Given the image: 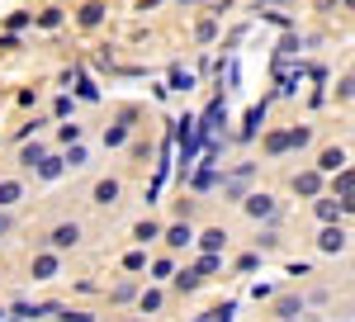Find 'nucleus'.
Masks as SVG:
<instances>
[{
  "mask_svg": "<svg viewBox=\"0 0 355 322\" xmlns=\"http://www.w3.org/2000/svg\"><path fill=\"white\" fill-rule=\"evenodd\" d=\"M246 214L261 223V218H275V214H279V204H275V194H246Z\"/></svg>",
  "mask_w": 355,
  "mask_h": 322,
  "instance_id": "7ed1b4c3",
  "label": "nucleus"
},
{
  "mask_svg": "<svg viewBox=\"0 0 355 322\" xmlns=\"http://www.w3.org/2000/svg\"><path fill=\"white\" fill-rule=\"evenodd\" d=\"M223 242H227V232H223V228H209V232H204V251H218Z\"/></svg>",
  "mask_w": 355,
  "mask_h": 322,
  "instance_id": "dca6fc26",
  "label": "nucleus"
},
{
  "mask_svg": "<svg viewBox=\"0 0 355 322\" xmlns=\"http://www.w3.org/2000/svg\"><path fill=\"white\" fill-rule=\"evenodd\" d=\"M341 214H346V204H331V199H322V204H318V218H322V223H336Z\"/></svg>",
  "mask_w": 355,
  "mask_h": 322,
  "instance_id": "f8f14e48",
  "label": "nucleus"
},
{
  "mask_svg": "<svg viewBox=\"0 0 355 322\" xmlns=\"http://www.w3.org/2000/svg\"><path fill=\"white\" fill-rule=\"evenodd\" d=\"M194 232H190V223H175V228H166V246H185Z\"/></svg>",
  "mask_w": 355,
  "mask_h": 322,
  "instance_id": "1a4fd4ad",
  "label": "nucleus"
},
{
  "mask_svg": "<svg viewBox=\"0 0 355 322\" xmlns=\"http://www.w3.org/2000/svg\"><path fill=\"white\" fill-rule=\"evenodd\" d=\"M279 322H299V318H279Z\"/></svg>",
  "mask_w": 355,
  "mask_h": 322,
  "instance_id": "a878e982",
  "label": "nucleus"
},
{
  "mask_svg": "<svg viewBox=\"0 0 355 322\" xmlns=\"http://www.w3.org/2000/svg\"><path fill=\"white\" fill-rule=\"evenodd\" d=\"M157 308H162V294H157V289H152V294H142V313H157Z\"/></svg>",
  "mask_w": 355,
  "mask_h": 322,
  "instance_id": "412c9836",
  "label": "nucleus"
},
{
  "mask_svg": "<svg viewBox=\"0 0 355 322\" xmlns=\"http://www.w3.org/2000/svg\"><path fill=\"white\" fill-rule=\"evenodd\" d=\"M318 185H322V180H318V171H303V176H294V189H299V194H318Z\"/></svg>",
  "mask_w": 355,
  "mask_h": 322,
  "instance_id": "9d476101",
  "label": "nucleus"
},
{
  "mask_svg": "<svg viewBox=\"0 0 355 322\" xmlns=\"http://www.w3.org/2000/svg\"><path fill=\"white\" fill-rule=\"evenodd\" d=\"M266 147H270V152H284V147H289V133H270V142H266Z\"/></svg>",
  "mask_w": 355,
  "mask_h": 322,
  "instance_id": "4be33fe9",
  "label": "nucleus"
},
{
  "mask_svg": "<svg viewBox=\"0 0 355 322\" xmlns=\"http://www.w3.org/2000/svg\"><path fill=\"white\" fill-rule=\"evenodd\" d=\"M0 232H10V218H5V214H0Z\"/></svg>",
  "mask_w": 355,
  "mask_h": 322,
  "instance_id": "393cba45",
  "label": "nucleus"
},
{
  "mask_svg": "<svg viewBox=\"0 0 355 322\" xmlns=\"http://www.w3.org/2000/svg\"><path fill=\"white\" fill-rule=\"evenodd\" d=\"M157 237H162V228H157L152 218H142V223L133 228V242H142V246H147V242H157Z\"/></svg>",
  "mask_w": 355,
  "mask_h": 322,
  "instance_id": "6e6552de",
  "label": "nucleus"
},
{
  "mask_svg": "<svg viewBox=\"0 0 355 322\" xmlns=\"http://www.w3.org/2000/svg\"><path fill=\"white\" fill-rule=\"evenodd\" d=\"M318 171H346V147H322Z\"/></svg>",
  "mask_w": 355,
  "mask_h": 322,
  "instance_id": "39448f33",
  "label": "nucleus"
},
{
  "mask_svg": "<svg viewBox=\"0 0 355 322\" xmlns=\"http://www.w3.org/2000/svg\"><path fill=\"white\" fill-rule=\"evenodd\" d=\"M336 194H341V199H351V171H341V176H336Z\"/></svg>",
  "mask_w": 355,
  "mask_h": 322,
  "instance_id": "aec40b11",
  "label": "nucleus"
},
{
  "mask_svg": "<svg viewBox=\"0 0 355 322\" xmlns=\"http://www.w3.org/2000/svg\"><path fill=\"white\" fill-rule=\"evenodd\" d=\"M57 266H62V261H57V251H38V256H33V280H53Z\"/></svg>",
  "mask_w": 355,
  "mask_h": 322,
  "instance_id": "20e7f679",
  "label": "nucleus"
},
{
  "mask_svg": "<svg viewBox=\"0 0 355 322\" xmlns=\"http://www.w3.org/2000/svg\"><path fill=\"white\" fill-rule=\"evenodd\" d=\"M171 275H175V261H171V256L152 261V280H171Z\"/></svg>",
  "mask_w": 355,
  "mask_h": 322,
  "instance_id": "4468645a",
  "label": "nucleus"
},
{
  "mask_svg": "<svg viewBox=\"0 0 355 322\" xmlns=\"http://www.w3.org/2000/svg\"><path fill=\"white\" fill-rule=\"evenodd\" d=\"M308 142H313L308 128H294V133H289V147H308Z\"/></svg>",
  "mask_w": 355,
  "mask_h": 322,
  "instance_id": "a211bd4d",
  "label": "nucleus"
},
{
  "mask_svg": "<svg viewBox=\"0 0 355 322\" xmlns=\"http://www.w3.org/2000/svg\"><path fill=\"white\" fill-rule=\"evenodd\" d=\"M57 137H62V142H81V128H76V124H67V128H62Z\"/></svg>",
  "mask_w": 355,
  "mask_h": 322,
  "instance_id": "5701e85b",
  "label": "nucleus"
},
{
  "mask_svg": "<svg viewBox=\"0 0 355 322\" xmlns=\"http://www.w3.org/2000/svg\"><path fill=\"white\" fill-rule=\"evenodd\" d=\"M128 137V124H114V128H105V147H119Z\"/></svg>",
  "mask_w": 355,
  "mask_h": 322,
  "instance_id": "2eb2a0df",
  "label": "nucleus"
},
{
  "mask_svg": "<svg viewBox=\"0 0 355 322\" xmlns=\"http://www.w3.org/2000/svg\"><path fill=\"white\" fill-rule=\"evenodd\" d=\"M62 24V10H43V28H57Z\"/></svg>",
  "mask_w": 355,
  "mask_h": 322,
  "instance_id": "b1692460",
  "label": "nucleus"
},
{
  "mask_svg": "<svg viewBox=\"0 0 355 322\" xmlns=\"http://www.w3.org/2000/svg\"><path fill=\"white\" fill-rule=\"evenodd\" d=\"M100 19H105V5H100V0H90V5L81 10V24L90 28V24H100Z\"/></svg>",
  "mask_w": 355,
  "mask_h": 322,
  "instance_id": "ddd939ff",
  "label": "nucleus"
},
{
  "mask_svg": "<svg viewBox=\"0 0 355 322\" xmlns=\"http://www.w3.org/2000/svg\"><path fill=\"white\" fill-rule=\"evenodd\" d=\"M119 180H100V185H95V204H100V209H114V204H119Z\"/></svg>",
  "mask_w": 355,
  "mask_h": 322,
  "instance_id": "423d86ee",
  "label": "nucleus"
},
{
  "mask_svg": "<svg viewBox=\"0 0 355 322\" xmlns=\"http://www.w3.org/2000/svg\"><path fill=\"white\" fill-rule=\"evenodd\" d=\"M19 161H24V166H38V161H43V147H38V142L24 147V157H19Z\"/></svg>",
  "mask_w": 355,
  "mask_h": 322,
  "instance_id": "6ab92c4d",
  "label": "nucleus"
},
{
  "mask_svg": "<svg viewBox=\"0 0 355 322\" xmlns=\"http://www.w3.org/2000/svg\"><path fill=\"white\" fill-rule=\"evenodd\" d=\"M48 242H53V251H71V246H81V223H57L53 232H48Z\"/></svg>",
  "mask_w": 355,
  "mask_h": 322,
  "instance_id": "f257e3e1",
  "label": "nucleus"
},
{
  "mask_svg": "<svg viewBox=\"0 0 355 322\" xmlns=\"http://www.w3.org/2000/svg\"><path fill=\"white\" fill-rule=\"evenodd\" d=\"M346 237H351V232H346L341 223H327V228H322V237H318V246H322L327 256H336V251H346Z\"/></svg>",
  "mask_w": 355,
  "mask_h": 322,
  "instance_id": "f03ea898",
  "label": "nucleus"
},
{
  "mask_svg": "<svg viewBox=\"0 0 355 322\" xmlns=\"http://www.w3.org/2000/svg\"><path fill=\"white\" fill-rule=\"evenodd\" d=\"M199 280H204V275H199V270H185V275H180V280H175V289H180V294H185V289H199Z\"/></svg>",
  "mask_w": 355,
  "mask_h": 322,
  "instance_id": "f3484780",
  "label": "nucleus"
},
{
  "mask_svg": "<svg viewBox=\"0 0 355 322\" xmlns=\"http://www.w3.org/2000/svg\"><path fill=\"white\" fill-rule=\"evenodd\" d=\"M299 313H303L299 298H279V303H275V318H299Z\"/></svg>",
  "mask_w": 355,
  "mask_h": 322,
  "instance_id": "9b49d317",
  "label": "nucleus"
},
{
  "mask_svg": "<svg viewBox=\"0 0 355 322\" xmlns=\"http://www.w3.org/2000/svg\"><path fill=\"white\" fill-rule=\"evenodd\" d=\"M24 199V185L19 180H0V209H15Z\"/></svg>",
  "mask_w": 355,
  "mask_h": 322,
  "instance_id": "0eeeda50",
  "label": "nucleus"
}]
</instances>
